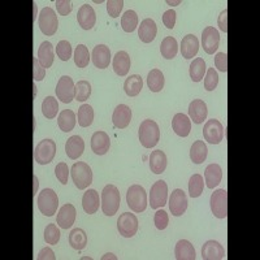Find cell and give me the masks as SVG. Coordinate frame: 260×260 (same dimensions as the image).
Returning <instances> with one entry per match:
<instances>
[{"mask_svg": "<svg viewBox=\"0 0 260 260\" xmlns=\"http://www.w3.org/2000/svg\"><path fill=\"white\" fill-rule=\"evenodd\" d=\"M138 137L141 141V145L145 148H152L157 145L160 139V129L159 125L154 120H143L139 125Z\"/></svg>", "mask_w": 260, "mask_h": 260, "instance_id": "6da1fadb", "label": "cell"}, {"mask_svg": "<svg viewBox=\"0 0 260 260\" xmlns=\"http://www.w3.org/2000/svg\"><path fill=\"white\" fill-rule=\"evenodd\" d=\"M121 203L120 191L115 185H107L102 191V211L106 216H115Z\"/></svg>", "mask_w": 260, "mask_h": 260, "instance_id": "7a4b0ae2", "label": "cell"}, {"mask_svg": "<svg viewBox=\"0 0 260 260\" xmlns=\"http://www.w3.org/2000/svg\"><path fill=\"white\" fill-rule=\"evenodd\" d=\"M71 176L76 187L80 190L87 189L92 182L91 168L89 167V164L83 161L74 162L71 169Z\"/></svg>", "mask_w": 260, "mask_h": 260, "instance_id": "3957f363", "label": "cell"}, {"mask_svg": "<svg viewBox=\"0 0 260 260\" xmlns=\"http://www.w3.org/2000/svg\"><path fill=\"white\" fill-rule=\"evenodd\" d=\"M126 203L133 212L141 213L147 208V194L141 185H132L126 192Z\"/></svg>", "mask_w": 260, "mask_h": 260, "instance_id": "277c9868", "label": "cell"}, {"mask_svg": "<svg viewBox=\"0 0 260 260\" xmlns=\"http://www.w3.org/2000/svg\"><path fill=\"white\" fill-rule=\"evenodd\" d=\"M37 203H38V210L41 211L42 215L51 217L56 213L57 207H59V198L52 189H45L39 192Z\"/></svg>", "mask_w": 260, "mask_h": 260, "instance_id": "5b68a950", "label": "cell"}, {"mask_svg": "<svg viewBox=\"0 0 260 260\" xmlns=\"http://www.w3.org/2000/svg\"><path fill=\"white\" fill-rule=\"evenodd\" d=\"M56 155V143L52 139H43L34 150V159L39 166H46L50 164Z\"/></svg>", "mask_w": 260, "mask_h": 260, "instance_id": "8992f818", "label": "cell"}, {"mask_svg": "<svg viewBox=\"0 0 260 260\" xmlns=\"http://www.w3.org/2000/svg\"><path fill=\"white\" fill-rule=\"evenodd\" d=\"M38 25L41 31L45 36H55V32L57 31V27H59V20H57L55 11L50 7H46V8L42 9L41 15H39Z\"/></svg>", "mask_w": 260, "mask_h": 260, "instance_id": "52a82bcc", "label": "cell"}, {"mask_svg": "<svg viewBox=\"0 0 260 260\" xmlns=\"http://www.w3.org/2000/svg\"><path fill=\"white\" fill-rule=\"evenodd\" d=\"M168 201V185L166 181H156L151 186L150 191V206L152 210H159L164 207Z\"/></svg>", "mask_w": 260, "mask_h": 260, "instance_id": "ba28073f", "label": "cell"}, {"mask_svg": "<svg viewBox=\"0 0 260 260\" xmlns=\"http://www.w3.org/2000/svg\"><path fill=\"white\" fill-rule=\"evenodd\" d=\"M211 211L217 219H225L228 216V191L219 189L211 195Z\"/></svg>", "mask_w": 260, "mask_h": 260, "instance_id": "9c48e42d", "label": "cell"}, {"mask_svg": "<svg viewBox=\"0 0 260 260\" xmlns=\"http://www.w3.org/2000/svg\"><path fill=\"white\" fill-rule=\"evenodd\" d=\"M117 229L122 237L132 238L138 232V219L134 213L124 212L117 219Z\"/></svg>", "mask_w": 260, "mask_h": 260, "instance_id": "30bf717a", "label": "cell"}, {"mask_svg": "<svg viewBox=\"0 0 260 260\" xmlns=\"http://www.w3.org/2000/svg\"><path fill=\"white\" fill-rule=\"evenodd\" d=\"M203 137L204 141H207L211 145H219L224 139V126L219 120L211 118L204 125Z\"/></svg>", "mask_w": 260, "mask_h": 260, "instance_id": "8fae6325", "label": "cell"}, {"mask_svg": "<svg viewBox=\"0 0 260 260\" xmlns=\"http://www.w3.org/2000/svg\"><path fill=\"white\" fill-rule=\"evenodd\" d=\"M56 96L60 102L68 104L76 98V85L69 76H62L56 86Z\"/></svg>", "mask_w": 260, "mask_h": 260, "instance_id": "7c38bea8", "label": "cell"}, {"mask_svg": "<svg viewBox=\"0 0 260 260\" xmlns=\"http://www.w3.org/2000/svg\"><path fill=\"white\" fill-rule=\"evenodd\" d=\"M220 43V34L213 26H207L202 32V47L208 55H213L217 51Z\"/></svg>", "mask_w": 260, "mask_h": 260, "instance_id": "4fadbf2b", "label": "cell"}, {"mask_svg": "<svg viewBox=\"0 0 260 260\" xmlns=\"http://www.w3.org/2000/svg\"><path fill=\"white\" fill-rule=\"evenodd\" d=\"M169 210L173 216H182L187 210V197L185 191L176 189L172 191L169 198Z\"/></svg>", "mask_w": 260, "mask_h": 260, "instance_id": "5bb4252c", "label": "cell"}, {"mask_svg": "<svg viewBox=\"0 0 260 260\" xmlns=\"http://www.w3.org/2000/svg\"><path fill=\"white\" fill-rule=\"evenodd\" d=\"M76 215H77V211H76V207H74L73 204H64L59 210V213H57V225L61 229H71L73 226L74 221H76Z\"/></svg>", "mask_w": 260, "mask_h": 260, "instance_id": "9a60e30c", "label": "cell"}, {"mask_svg": "<svg viewBox=\"0 0 260 260\" xmlns=\"http://www.w3.org/2000/svg\"><path fill=\"white\" fill-rule=\"evenodd\" d=\"M111 147V139L110 136L106 132H95L91 137V150L94 151V154L106 155Z\"/></svg>", "mask_w": 260, "mask_h": 260, "instance_id": "2e32d148", "label": "cell"}, {"mask_svg": "<svg viewBox=\"0 0 260 260\" xmlns=\"http://www.w3.org/2000/svg\"><path fill=\"white\" fill-rule=\"evenodd\" d=\"M225 257V248L217 241H207L202 247V259L220 260Z\"/></svg>", "mask_w": 260, "mask_h": 260, "instance_id": "e0dca14e", "label": "cell"}, {"mask_svg": "<svg viewBox=\"0 0 260 260\" xmlns=\"http://www.w3.org/2000/svg\"><path fill=\"white\" fill-rule=\"evenodd\" d=\"M130 121H132V110L126 104H120L115 108L112 115V122L113 126L117 129H125L129 126Z\"/></svg>", "mask_w": 260, "mask_h": 260, "instance_id": "ac0fdd59", "label": "cell"}, {"mask_svg": "<svg viewBox=\"0 0 260 260\" xmlns=\"http://www.w3.org/2000/svg\"><path fill=\"white\" fill-rule=\"evenodd\" d=\"M77 21L83 30H91L96 22V15H95L94 8L89 4L81 6L77 13Z\"/></svg>", "mask_w": 260, "mask_h": 260, "instance_id": "d6986e66", "label": "cell"}, {"mask_svg": "<svg viewBox=\"0 0 260 260\" xmlns=\"http://www.w3.org/2000/svg\"><path fill=\"white\" fill-rule=\"evenodd\" d=\"M91 59L94 65L99 69H106L110 67L111 62V51L110 47L106 45H98L92 50Z\"/></svg>", "mask_w": 260, "mask_h": 260, "instance_id": "ffe728a7", "label": "cell"}, {"mask_svg": "<svg viewBox=\"0 0 260 260\" xmlns=\"http://www.w3.org/2000/svg\"><path fill=\"white\" fill-rule=\"evenodd\" d=\"M157 26L152 18H145L138 27V37L143 43H151L156 38Z\"/></svg>", "mask_w": 260, "mask_h": 260, "instance_id": "44dd1931", "label": "cell"}, {"mask_svg": "<svg viewBox=\"0 0 260 260\" xmlns=\"http://www.w3.org/2000/svg\"><path fill=\"white\" fill-rule=\"evenodd\" d=\"M112 67L115 73L120 77H125L129 73V69L132 67V60H130V56L127 55L126 51H118L116 53L115 57H113Z\"/></svg>", "mask_w": 260, "mask_h": 260, "instance_id": "7402d4cb", "label": "cell"}, {"mask_svg": "<svg viewBox=\"0 0 260 260\" xmlns=\"http://www.w3.org/2000/svg\"><path fill=\"white\" fill-rule=\"evenodd\" d=\"M199 51V41L194 34H187L186 37H183L181 41V53L182 57L186 60L192 59L197 56V53Z\"/></svg>", "mask_w": 260, "mask_h": 260, "instance_id": "603a6c76", "label": "cell"}, {"mask_svg": "<svg viewBox=\"0 0 260 260\" xmlns=\"http://www.w3.org/2000/svg\"><path fill=\"white\" fill-rule=\"evenodd\" d=\"M83 151H85V142L80 136H72L65 143V152L69 159L77 160L78 157L82 156Z\"/></svg>", "mask_w": 260, "mask_h": 260, "instance_id": "cb8c5ba5", "label": "cell"}, {"mask_svg": "<svg viewBox=\"0 0 260 260\" xmlns=\"http://www.w3.org/2000/svg\"><path fill=\"white\" fill-rule=\"evenodd\" d=\"M207 104L201 99H195L189 106V116L194 124H202L207 118Z\"/></svg>", "mask_w": 260, "mask_h": 260, "instance_id": "d4e9b609", "label": "cell"}, {"mask_svg": "<svg viewBox=\"0 0 260 260\" xmlns=\"http://www.w3.org/2000/svg\"><path fill=\"white\" fill-rule=\"evenodd\" d=\"M172 127L177 136L185 138L191 132V120L183 113H176L173 120H172Z\"/></svg>", "mask_w": 260, "mask_h": 260, "instance_id": "484cf974", "label": "cell"}, {"mask_svg": "<svg viewBox=\"0 0 260 260\" xmlns=\"http://www.w3.org/2000/svg\"><path fill=\"white\" fill-rule=\"evenodd\" d=\"M99 204H101V199H99V192L94 189H89L83 194L82 197V207L87 215H92L99 210Z\"/></svg>", "mask_w": 260, "mask_h": 260, "instance_id": "4316f807", "label": "cell"}, {"mask_svg": "<svg viewBox=\"0 0 260 260\" xmlns=\"http://www.w3.org/2000/svg\"><path fill=\"white\" fill-rule=\"evenodd\" d=\"M222 169L219 164H210L204 171V182L208 189H213L221 182Z\"/></svg>", "mask_w": 260, "mask_h": 260, "instance_id": "83f0119b", "label": "cell"}, {"mask_svg": "<svg viewBox=\"0 0 260 260\" xmlns=\"http://www.w3.org/2000/svg\"><path fill=\"white\" fill-rule=\"evenodd\" d=\"M167 155L164 154V151L155 150L151 152L150 155V169L151 172H154L155 175H161L164 173L167 168Z\"/></svg>", "mask_w": 260, "mask_h": 260, "instance_id": "f1b7e54d", "label": "cell"}, {"mask_svg": "<svg viewBox=\"0 0 260 260\" xmlns=\"http://www.w3.org/2000/svg\"><path fill=\"white\" fill-rule=\"evenodd\" d=\"M175 257L177 260H195L197 254L194 246L186 240L178 241L175 247Z\"/></svg>", "mask_w": 260, "mask_h": 260, "instance_id": "f546056e", "label": "cell"}, {"mask_svg": "<svg viewBox=\"0 0 260 260\" xmlns=\"http://www.w3.org/2000/svg\"><path fill=\"white\" fill-rule=\"evenodd\" d=\"M53 46L51 45V42H43L38 48V60L41 65L45 69L51 68V65L53 64Z\"/></svg>", "mask_w": 260, "mask_h": 260, "instance_id": "4dcf8cb0", "label": "cell"}, {"mask_svg": "<svg viewBox=\"0 0 260 260\" xmlns=\"http://www.w3.org/2000/svg\"><path fill=\"white\" fill-rule=\"evenodd\" d=\"M76 121H77V116L71 110L61 111L59 117H57V125H59L60 130H62L64 133L72 132L76 126Z\"/></svg>", "mask_w": 260, "mask_h": 260, "instance_id": "1f68e13d", "label": "cell"}, {"mask_svg": "<svg viewBox=\"0 0 260 260\" xmlns=\"http://www.w3.org/2000/svg\"><path fill=\"white\" fill-rule=\"evenodd\" d=\"M160 52L161 56L167 60L175 59L178 52V45L173 37H166L162 39L161 45H160Z\"/></svg>", "mask_w": 260, "mask_h": 260, "instance_id": "d6a6232c", "label": "cell"}, {"mask_svg": "<svg viewBox=\"0 0 260 260\" xmlns=\"http://www.w3.org/2000/svg\"><path fill=\"white\" fill-rule=\"evenodd\" d=\"M206 72H207V65L202 57H197V59L192 60L189 69L190 78L192 80V82H199V81L203 80Z\"/></svg>", "mask_w": 260, "mask_h": 260, "instance_id": "836d02e7", "label": "cell"}, {"mask_svg": "<svg viewBox=\"0 0 260 260\" xmlns=\"http://www.w3.org/2000/svg\"><path fill=\"white\" fill-rule=\"evenodd\" d=\"M68 241L69 245H71L74 250L81 251V250H83V248L86 247V245H87V234H86L85 231L81 229V228H76V229H73V231L69 233Z\"/></svg>", "mask_w": 260, "mask_h": 260, "instance_id": "e575fe53", "label": "cell"}, {"mask_svg": "<svg viewBox=\"0 0 260 260\" xmlns=\"http://www.w3.org/2000/svg\"><path fill=\"white\" fill-rule=\"evenodd\" d=\"M207 146L203 141H197V142L192 143L191 148H190V159L194 164H202L204 160L207 159Z\"/></svg>", "mask_w": 260, "mask_h": 260, "instance_id": "d590c367", "label": "cell"}, {"mask_svg": "<svg viewBox=\"0 0 260 260\" xmlns=\"http://www.w3.org/2000/svg\"><path fill=\"white\" fill-rule=\"evenodd\" d=\"M164 83H166V78H164V74H162L161 71H159V69H152V71H150V73L147 76V86L151 91H161L162 87H164Z\"/></svg>", "mask_w": 260, "mask_h": 260, "instance_id": "8d00e7d4", "label": "cell"}, {"mask_svg": "<svg viewBox=\"0 0 260 260\" xmlns=\"http://www.w3.org/2000/svg\"><path fill=\"white\" fill-rule=\"evenodd\" d=\"M143 87V80L138 74H133L126 78L124 83V90L127 96H137Z\"/></svg>", "mask_w": 260, "mask_h": 260, "instance_id": "74e56055", "label": "cell"}, {"mask_svg": "<svg viewBox=\"0 0 260 260\" xmlns=\"http://www.w3.org/2000/svg\"><path fill=\"white\" fill-rule=\"evenodd\" d=\"M78 125L81 127H89L94 120V110L89 104H82L78 108Z\"/></svg>", "mask_w": 260, "mask_h": 260, "instance_id": "f35d334b", "label": "cell"}, {"mask_svg": "<svg viewBox=\"0 0 260 260\" xmlns=\"http://www.w3.org/2000/svg\"><path fill=\"white\" fill-rule=\"evenodd\" d=\"M57 111H59V103L57 99L53 96H47L42 103V113L46 118L51 120L57 116Z\"/></svg>", "mask_w": 260, "mask_h": 260, "instance_id": "ab89813d", "label": "cell"}, {"mask_svg": "<svg viewBox=\"0 0 260 260\" xmlns=\"http://www.w3.org/2000/svg\"><path fill=\"white\" fill-rule=\"evenodd\" d=\"M121 26L125 32H133L138 26V16L133 9H129L121 16Z\"/></svg>", "mask_w": 260, "mask_h": 260, "instance_id": "60d3db41", "label": "cell"}, {"mask_svg": "<svg viewBox=\"0 0 260 260\" xmlns=\"http://www.w3.org/2000/svg\"><path fill=\"white\" fill-rule=\"evenodd\" d=\"M90 62V53L85 45H78L74 50V64L78 68H86Z\"/></svg>", "mask_w": 260, "mask_h": 260, "instance_id": "b9f144b4", "label": "cell"}, {"mask_svg": "<svg viewBox=\"0 0 260 260\" xmlns=\"http://www.w3.org/2000/svg\"><path fill=\"white\" fill-rule=\"evenodd\" d=\"M204 189V181L203 177L198 173H195L190 177L189 181V195L191 198H198L201 197Z\"/></svg>", "mask_w": 260, "mask_h": 260, "instance_id": "7bdbcfd3", "label": "cell"}, {"mask_svg": "<svg viewBox=\"0 0 260 260\" xmlns=\"http://www.w3.org/2000/svg\"><path fill=\"white\" fill-rule=\"evenodd\" d=\"M91 95V85L89 81L81 80L76 83V101L77 102H86Z\"/></svg>", "mask_w": 260, "mask_h": 260, "instance_id": "ee69618b", "label": "cell"}, {"mask_svg": "<svg viewBox=\"0 0 260 260\" xmlns=\"http://www.w3.org/2000/svg\"><path fill=\"white\" fill-rule=\"evenodd\" d=\"M217 85H219V74L215 71V68H210L204 76V89L207 91H213Z\"/></svg>", "mask_w": 260, "mask_h": 260, "instance_id": "f6af8a7d", "label": "cell"}, {"mask_svg": "<svg viewBox=\"0 0 260 260\" xmlns=\"http://www.w3.org/2000/svg\"><path fill=\"white\" fill-rule=\"evenodd\" d=\"M60 231L55 224H48L45 229V241L47 245H57L60 241Z\"/></svg>", "mask_w": 260, "mask_h": 260, "instance_id": "bcb514c9", "label": "cell"}, {"mask_svg": "<svg viewBox=\"0 0 260 260\" xmlns=\"http://www.w3.org/2000/svg\"><path fill=\"white\" fill-rule=\"evenodd\" d=\"M57 57L62 61H68L72 57V46L68 41H60L56 46Z\"/></svg>", "mask_w": 260, "mask_h": 260, "instance_id": "7dc6e473", "label": "cell"}, {"mask_svg": "<svg viewBox=\"0 0 260 260\" xmlns=\"http://www.w3.org/2000/svg\"><path fill=\"white\" fill-rule=\"evenodd\" d=\"M122 8H124V2L122 0H108L107 2V12L112 18L118 17Z\"/></svg>", "mask_w": 260, "mask_h": 260, "instance_id": "c3c4849f", "label": "cell"}, {"mask_svg": "<svg viewBox=\"0 0 260 260\" xmlns=\"http://www.w3.org/2000/svg\"><path fill=\"white\" fill-rule=\"evenodd\" d=\"M154 222L159 231H164L169 224V216L164 210H157L154 216Z\"/></svg>", "mask_w": 260, "mask_h": 260, "instance_id": "681fc988", "label": "cell"}, {"mask_svg": "<svg viewBox=\"0 0 260 260\" xmlns=\"http://www.w3.org/2000/svg\"><path fill=\"white\" fill-rule=\"evenodd\" d=\"M55 175H56L57 180L62 183V185H67L68 183V177H69V168L65 162H59L55 168Z\"/></svg>", "mask_w": 260, "mask_h": 260, "instance_id": "f907efd6", "label": "cell"}, {"mask_svg": "<svg viewBox=\"0 0 260 260\" xmlns=\"http://www.w3.org/2000/svg\"><path fill=\"white\" fill-rule=\"evenodd\" d=\"M215 67L222 73L228 72V55L225 52L216 53L215 56Z\"/></svg>", "mask_w": 260, "mask_h": 260, "instance_id": "816d5d0a", "label": "cell"}, {"mask_svg": "<svg viewBox=\"0 0 260 260\" xmlns=\"http://www.w3.org/2000/svg\"><path fill=\"white\" fill-rule=\"evenodd\" d=\"M56 9H57V12H59V15L68 16L69 13L72 12L73 6H72V2H69V0H57Z\"/></svg>", "mask_w": 260, "mask_h": 260, "instance_id": "f5cc1de1", "label": "cell"}, {"mask_svg": "<svg viewBox=\"0 0 260 260\" xmlns=\"http://www.w3.org/2000/svg\"><path fill=\"white\" fill-rule=\"evenodd\" d=\"M162 22L166 25L167 29H173L176 25V12L173 9H168L162 15Z\"/></svg>", "mask_w": 260, "mask_h": 260, "instance_id": "db71d44e", "label": "cell"}, {"mask_svg": "<svg viewBox=\"0 0 260 260\" xmlns=\"http://www.w3.org/2000/svg\"><path fill=\"white\" fill-rule=\"evenodd\" d=\"M32 62H34V81H42L46 76V69L43 68L39 62L38 57H32Z\"/></svg>", "mask_w": 260, "mask_h": 260, "instance_id": "11a10c76", "label": "cell"}, {"mask_svg": "<svg viewBox=\"0 0 260 260\" xmlns=\"http://www.w3.org/2000/svg\"><path fill=\"white\" fill-rule=\"evenodd\" d=\"M55 259H56V256H55V254H53V251L50 247L42 248L41 251H39V254L37 255V260H55Z\"/></svg>", "mask_w": 260, "mask_h": 260, "instance_id": "9f6ffc18", "label": "cell"}, {"mask_svg": "<svg viewBox=\"0 0 260 260\" xmlns=\"http://www.w3.org/2000/svg\"><path fill=\"white\" fill-rule=\"evenodd\" d=\"M217 25H219V29L222 32H228V9H224L219 16V20H217Z\"/></svg>", "mask_w": 260, "mask_h": 260, "instance_id": "6f0895ef", "label": "cell"}, {"mask_svg": "<svg viewBox=\"0 0 260 260\" xmlns=\"http://www.w3.org/2000/svg\"><path fill=\"white\" fill-rule=\"evenodd\" d=\"M32 180H34V192H32V195L36 197L37 190H38V186H39V181H38V178H37V176H34V177H32Z\"/></svg>", "mask_w": 260, "mask_h": 260, "instance_id": "680465c9", "label": "cell"}, {"mask_svg": "<svg viewBox=\"0 0 260 260\" xmlns=\"http://www.w3.org/2000/svg\"><path fill=\"white\" fill-rule=\"evenodd\" d=\"M102 259H103V260H106V259H115L116 260V259H117V257H116L113 254H106L103 257H102Z\"/></svg>", "mask_w": 260, "mask_h": 260, "instance_id": "91938a15", "label": "cell"}, {"mask_svg": "<svg viewBox=\"0 0 260 260\" xmlns=\"http://www.w3.org/2000/svg\"><path fill=\"white\" fill-rule=\"evenodd\" d=\"M167 4H168V6H178V4H181V2L180 0H178V2H167Z\"/></svg>", "mask_w": 260, "mask_h": 260, "instance_id": "94428289", "label": "cell"}, {"mask_svg": "<svg viewBox=\"0 0 260 260\" xmlns=\"http://www.w3.org/2000/svg\"><path fill=\"white\" fill-rule=\"evenodd\" d=\"M32 6H34V15H36V17H34V21L37 20V6L36 3H32Z\"/></svg>", "mask_w": 260, "mask_h": 260, "instance_id": "6125c7cd", "label": "cell"}, {"mask_svg": "<svg viewBox=\"0 0 260 260\" xmlns=\"http://www.w3.org/2000/svg\"><path fill=\"white\" fill-rule=\"evenodd\" d=\"M36 95H37V86L34 85V96H36Z\"/></svg>", "mask_w": 260, "mask_h": 260, "instance_id": "be15d7a7", "label": "cell"}]
</instances>
